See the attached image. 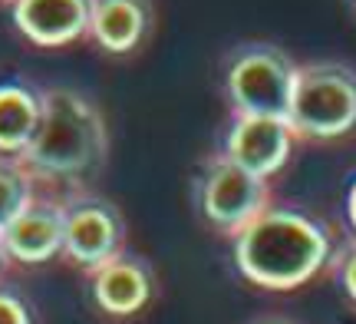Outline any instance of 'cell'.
Here are the masks:
<instances>
[{
    "mask_svg": "<svg viewBox=\"0 0 356 324\" xmlns=\"http://www.w3.org/2000/svg\"><path fill=\"white\" fill-rule=\"evenodd\" d=\"M293 136L291 123L277 116H238L231 119L228 136H225V156L238 162L241 169L254 172L261 179L277 176L287 166L293 153Z\"/></svg>",
    "mask_w": 356,
    "mask_h": 324,
    "instance_id": "52a82bcc",
    "label": "cell"
},
{
    "mask_svg": "<svg viewBox=\"0 0 356 324\" xmlns=\"http://www.w3.org/2000/svg\"><path fill=\"white\" fill-rule=\"evenodd\" d=\"M346 219H350V229L356 235V179L350 182V192H346Z\"/></svg>",
    "mask_w": 356,
    "mask_h": 324,
    "instance_id": "2e32d148",
    "label": "cell"
},
{
    "mask_svg": "<svg viewBox=\"0 0 356 324\" xmlns=\"http://www.w3.org/2000/svg\"><path fill=\"white\" fill-rule=\"evenodd\" d=\"M109 132L102 113L70 86L40 90V119L30 143L17 153L37 185H76L106 162Z\"/></svg>",
    "mask_w": 356,
    "mask_h": 324,
    "instance_id": "7a4b0ae2",
    "label": "cell"
},
{
    "mask_svg": "<svg viewBox=\"0 0 356 324\" xmlns=\"http://www.w3.org/2000/svg\"><path fill=\"white\" fill-rule=\"evenodd\" d=\"M40 119V90L24 79H3L0 83V153L17 156Z\"/></svg>",
    "mask_w": 356,
    "mask_h": 324,
    "instance_id": "7c38bea8",
    "label": "cell"
},
{
    "mask_svg": "<svg viewBox=\"0 0 356 324\" xmlns=\"http://www.w3.org/2000/svg\"><path fill=\"white\" fill-rule=\"evenodd\" d=\"M10 265V255H7V248H3V238H0V275H3V268Z\"/></svg>",
    "mask_w": 356,
    "mask_h": 324,
    "instance_id": "e0dca14e",
    "label": "cell"
},
{
    "mask_svg": "<svg viewBox=\"0 0 356 324\" xmlns=\"http://www.w3.org/2000/svg\"><path fill=\"white\" fill-rule=\"evenodd\" d=\"M86 275L92 301H96V308L102 314L129 318V314H139L152 298V275H149L142 259H132V255L119 252L115 259L102 261Z\"/></svg>",
    "mask_w": 356,
    "mask_h": 324,
    "instance_id": "30bf717a",
    "label": "cell"
},
{
    "mask_svg": "<svg viewBox=\"0 0 356 324\" xmlns=\"http://www.w3.org/2000/svg\"><path fill=\"white\" fill-rule=\"evenodd\" d=\"M333 275H337V285H340V291L346 295V301L356 308V242H350V245L333 259Z\"/></svg>",
    "mask_w": 356,
    "mask_h": 324,
    "instance_id": "9a60e30c",
    "label": "cell"
},
{
    "mask_svg": "<svg viewBox=\"0 0 356 324\" xmlns=\"http://www.w3.org/2000/svg\"><path fill=\"white\" fill-rule=\"evenodd\" d=\"M152 0H89V37L99 50L136 53L152 30Z\"/></svg>",
    "mask_w": 356,
    "mask_h": 324,
    "instance_id": "8fae6325",
    "label": "cell"
},
{
    "mask_svg": "<svg viewBox=\"0 0 356 324\" xmlns=\"http://www.w3.org/2000/svg\"><path fill=\"white\" fill-rule=\"evenodd\" d=\"M10 261L20 265H43L63 255V199L37 189L17 219L0 232Z\"/></svg>",
    "mask_w": 356,
    "mask_h": 324,
    "instance_id": "ba28073f",
    "label": "cell"
},
{
    "mask_svg": "<svg viewBox=\"0 0 356 324\" xmlns=\"http://www.w3.org/2000/svg\"><path fill=\"white\" fill-rule=\"evenodd\" d=\"M267 206H270V179L241 169L225 153L204 166L198 182V208L215 232L234 238Z\"/></svg>",
    "mask_w": 356,
    "mask_h": 324,
    "instance_id": "5b68a950",
    "label": "cell"
},
{
    "mask_svg": "<svg viewBox=\"0 0 356 324\" xmlns=\"http://www.w3.org/2000/svg\"><path fill=\"white\" fill-rule=\"evenodd\" d=\"M0 324H33V311L20 291L0 281Z\"/></svg>",
    "mask_w": 356,
    "mask_h": 324,
    "instance_id": "5bb4252c",
    "label": "cell"
},
{
    "mask_svg": "<svg viewBox=\"0 0 356 324\" xmlns=\"http://www.w3.org/2000/svg\"><path fill=\"white\" fill-rule=\"evenodd\" d=\"M0 3H10V0H0Z\"/></svg>",
    "mask_w": 356,
    "mask_h": 324,
    "instance_id": "d6986e66",
    "label": "cell"
},
{
    "mask_svg": "<svg viewBox=\"0 0 356 324\" xmlns=\"http://www.w3.org/2000/svg\"><path fill=\"white\" fill-rule=\"evenodd\" d=\"M10 17L40 50H63L89 37V0H10Z\"/></svg>",
    "mask_w": 356,
    "mask_h": 324,
    "instance_id": "9c48e42d",
    "label": "cell"
},
{
    "mask_svg": "<svg viewBox=\"0 0 356 324\" xmlns=\"http://www.w3.org/2000/svg\"><path fill=\"white\" fill-rule=\"evenodd\" d=\"M257 324H293V321H284V318H264V321H257Z\"/></svg>",
    "mask_w": 356,
    "mask_h": 324,
    "instance_id": "ac0fdd59",
    "label": "cell"
},
{
    "mask_svg": "<svg viewBox=\"0 0 356 324\" xmlns=\"http://www.w3.org/2000/svg\"><path fill=\"white\" fill-rule=\"evenodd\" d=\"M287 123L297 139L330 143L356 130V70L340 60L297 63Z\"/></svg>",
    "mask_w": 356,
    "mask_h": 324,
    "instance_id": "3957f363",
    "label": "cell"
},
{
    "mask_svg": "<svg viewBox=\"0 0 356 324\" xmlns=\"http://www.w3.org/2000/svg\"><path fill=\"white\" fill-rule=\"evenodd\" d=\"M126 245V225L115 206L89 192L63 195V255L83 272L115 259Z\"/></svg>",
    "mask_w": 356,
    "mask_h": 324,
    "instance_id": "8992f818",
    "label": "cell"
},
{
    "mask_svg": "<svg viewBox=\"0 0 356 324\" xmlns=\"http://www.w3.org/2000/svg\"><path fill=\"white\" fill-rule=\"evenodd\" d=\"M297 63L277 43H241L225 63V93L238 116L287 119Z\"/></svg>",
    "mask_w": 356,
    "mask_h": 324,
    "instance_id": "277c9868",
    "label": "cell"
},
{
    "mask_svg": "<svg viewBox=\"0 0 356 324\" xmlns=\"http://www.w3.org/2000/svg\"><path fill=\"white\" fill-rule=\"evenodd\" d=\"M37 179L26 172L20 159L0 153V232L17 219V212L37 195Z\"/></svg>",
    "mask_w": 356,
    "mask_h": 324,
    "instance_id": "4fadbf2b",
    "label": "cell"
},
{
    "mask_svg": "<svg viewBox=\"0 0 356 324\" xmlns=\"http://www.w3.org/2000/svg\"><path fill=\"white\" fill-rule=\"evenodd\" d=\"M333 259L330 229L293 206H270L234 235V265L264 291H293L314 281Z\"/></svg>",
    "mask_w": 356,
    "mask_h": 324,
    "instance_id": "6da1fadb",
    "label": "cell"
}]
</instances>
